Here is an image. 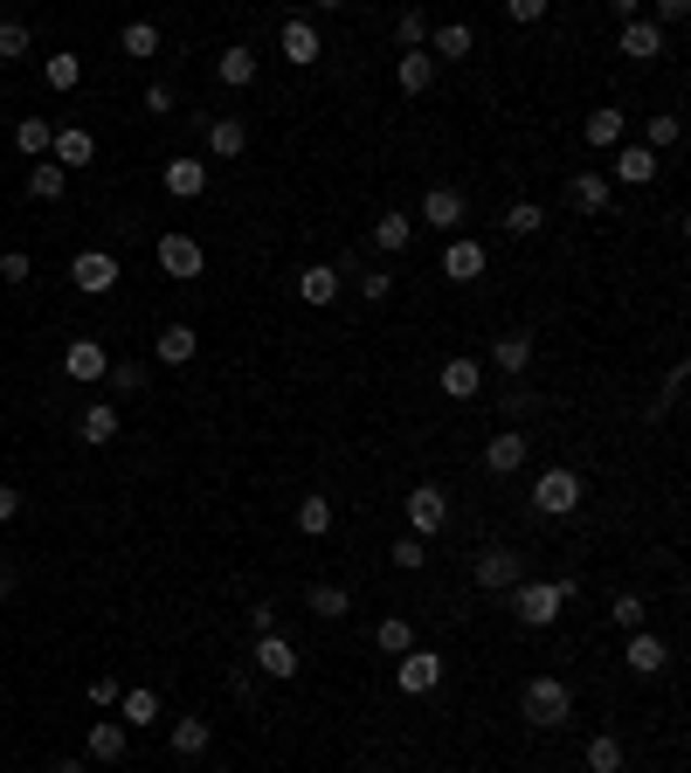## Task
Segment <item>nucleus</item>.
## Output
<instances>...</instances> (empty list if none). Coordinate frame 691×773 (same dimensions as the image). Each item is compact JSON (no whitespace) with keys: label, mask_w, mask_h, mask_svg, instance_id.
Returning a JSON list of instances; mask_svg holds the SVG:
<instances>
[{"label":"nucleus","mask_w":691,"mask_h":773,"mask_svg":"<svg viewBox=\"0 0 691 773\" xmlns=\"http://www.w3.org/2000/svg\"><path fill=\"white\" fill-rule=\"evenodd\" d=\"M574 594H581V580H574V574H560V580H519V588H512V615L526 621V629H553L560 608H567Z\"/></svg>","instance_id":"obj_1"},{"label":"nucleus","mask_w":691,"mask_h":773,"mask_svg":"<svg viewBox=\"0 0 691 773\" xmlns=\"http://www.w3.org/2000/svg\"><path fill=\"white\" fill-rule=\"evenodd\" d=\"M519 711H526V725H539V732H560L574 719V691L560 684V677H533L526 691H519Z\"/></svg>","instance_id":"obj_2"},{"label":"nucleus","mask_w":691,"mask_h":773,"mask_svg":"<svg viewBox=\"0 0 691 773\" xmlns=\"http://www.w3.org/2000/svg\"><path fill=\"white\" fill-rule=\"evenodd\" d=\"M533 512L539 518H574V512H581V469H539Z\"/></svg>","instance_id":"obj_3"},{"label":"nucleus","mask_w":691,"mask_h":773,"mask_svg":"<svg viewBox=\"0 0 691 773\" xmlns=\"http://www.w3.org/2000/svg\"><path fill=\"white\" fill-rule=\"evenodd\" d=\"M153 262H159V270H166V276H174V284H187V276H201V270H208V249H201V242H194V235H180V229H166V235L153 242Z\"/></svg>","instance_id":"obj_4"},{"label":"nucleus","mask_w":691,"mask_h":773,"mask_svg":"<svg viewBox=\"0 0 691 773\" xmlns=\"http://www.w3.org/2000/svg\"><path fill=\"white\" fill-rule=\"evenodd\" d=\"M519 580H526V553H519V545H484L477 553V588L484 594H512Z\"/></svg>","instance_id":"obj_5"},{"label":"nucleus","mask_w":691,"mask_h":773,"mask_svg":"<svg viewBox=\"0 0 691 773\" xmlns=\"http://www.w3.org/2000/svg\"><path fill=\"white\" fill-rule=\"evenodd\" d=\"M443 525H450V490H443V484H415V490H408V532L436 539Z\"/></svg>","instance_id":"obj_6"},{"label":"nucleus","mask_w":691,"mask_h":773,"mask_svg":"<svg viewBox=\"0 0 691 773\" xmlns=\"http://www.w3.org/2000/svg\"><path fill=\"white\" fill-rule=\"evenodd\" d=\"M69 284H77L84 297L118 291V256H111V249H77V256H69Z\"/></svg>","instance_id":"obj_7"},{"label":"nucleus","mask_w":691,"mask_h":773,"mask_svg":"<svg viewBox=\"0 0 691 773\" xmlns=\"http://www.w3.org/2000/svg\"><path fill=\"white\" fill-rule=\"evenodd\" d=\"M526 456H533V436H519V428H498V436L484 442V469H491V477H519Z\"/></svg>","instance_id":"obj_8"},{"label":"nucleus","mask_w":691,"mask_h":773,"mask_svg":"<svg viewBox=\"0 0 691 773\" xmlns=\"http://www.w3.org/2000/svg\"><path fill=\"white\" fill-rule=\"evenodd\" d=\"M277 49H284L291 69H311V63H319V22H311V14H291L284 35H277Z\"/></svg>","instance_id":"obj_9"},{"label":"nucleus","mask_w":691,"mask_h":773,"mask_svg":"<svg viewBox=\"0 0 691 773\" xmlns=\"http://www.w3.org/2000/svg\"><path fill=\"white\" fill-rule=\"evenodd\" d=\"M395 684H401L408 697H428V691L443 684V656H436V649H408L401 670H395Z\"/></svg>","instance_id":"obj_10"},{"label":"nucleus","mask_w":691,"mask_h":773,"mask_svg":"<svg viewBox=\"0 0 691 773\" xmlns=\"http://www.w3.org/2000/svg\"><path fill=\"white\" fill-rule=\"evenodd\" d=\"M166 194H174V201H201V194H208V159H194V153H180V159H166Z\"/></svg>","instance_id":"obj_11"},{"label":"nucleus","mask_w":691,"mask_h":773,"mask_svg":"<svg viewBox=\"0 0 691 773\" xmlns=\"http://www.w3.org/2000/svg\"><path fill=\"white\" fill-rule=\"evenodd\" d=\"M63 373H69V381H104V373H111V352L98 346V338H69V346H63Z\"/></svg>","instance_id":"obj_12"},{"label":"nucleus","mask_w":691,"mask_h":773,"mask_svg":"<svg viewBox=\"0 0 691 773\" xmlns=\"http://www.w3.org/2000/svg\"><path fill=\"white\" fill-rule=\"evenodd\" d=\"M463 207H471V201H463V186H428V194H422V221L450 235V229H463Z\"/></svg>","instance_id":"obj_13"},{"label":"nucleus","mask_w":691,"mask_h":773,"mask_svg":"<svg viewBox=\"0 0 691 773\" xmlns=\"http://www.w3.org/2000/svg\"><path fill=\"white\" fill-rule=\"evenodd\" d=\"M297 664H305V656H297L284 635H256V670L264 677H277V684H291L297 677Z\"/></svg>","instance_id":"obj_14"},{"label":"nucleus","mask_w":691,"mask_h":773,"mask_svg":"<svg viewBox=\"0 0 691 773\" xmlns=\"http://www.w3.org/2000/svg\"><path fill=\"white\" fill-rule=\"evenodd\" d=\"M443 276H450V284H477V276H484V242L457 235L450 249H443Z\"/></svg>","instance_id":"obj_15"},{"label":"nucleus","mask_w":691,"mask_h":773,"mask_svg":"<svg viewBox=\"0 0 691 773\" xmlns=\"http://www.w3.org/2000/svg\"><path fill=\"white\" fill-rule=\"evenodd\" d=\"M408 242H415V215H395V207L373 215V249H381V256H401Z\"/></svg>","instance_id":"obj_16"},{"label":"nucleus","mask_w":691,"mask_h":773,"mask_svg":"<svg viewBox=\"0 0 691 773\" xmlns=\"http://www.w3.org/2000/svg\"><path fill=\"white\" fill-rule=\"evenodd\" d=\"M567 201L581 207V215H609L615 186H609V173H574V180H567Z\"/></svg>","instance_id":"obj_17"},{"label":"nucleus","mask_w":691,"mask_h":773,"mask_svg":"<svg viewBox=\"0 0 691 773\" xmlns=\"http://www.w3.org/2000/svg\"><path fill=\"white\" fill-rule=\"evenodd\" d=\"M436 387L450 394V401H477V394H484V366L477 360H450V366L436 373Z\"/></svg>","instance_id":"obj_18"},{"label":"nucleus","mask_w":691,"mask_h":773,"mask_svg":"<svg viewBox=\"0 0 691 773\" xmlns=\"http://www.w3.org/2000/svg\"><path fill=\"white\" fill-rule=\"evenodd\" d=\"M471 49H477V35L463 28V22H443V28H428V55H436V63H463Z\"/></svg>","instance_id":"obj_19"},{"label":"nucleus","mask_w":691,"mask_h":773,"mask_svg":"<svg viewBox=\"0 0 691 773\" xmlns=\"http://www.w3.org/2000/svg\"><path fill=\"white\" fill-rule=\"evenodd\" d=\"M395 83L408 90V98H422V90L436 83V55H428V49H401V63H395Z\"/></svg>","instance_id":"obj_20"},{"label":"nucleus","mask_w":691,"mask_h":773,"mask_svg":"<svg viewBox=\"0 0 691 773\" xmlns=\"http://www.w3.org/2000/svg\"><path fill=\"white\" fill-rule=\"evenodd\" d=\"M194 352H201L194 325H166V332L153 338V360H159V366H187V360H194Z\"/></svg>","instance_id":"obj_21"},{"label":"nucleus","mask_w":691,"mask_h":773,"mask_svg":"<svg viewBox=\"0 0 691 773\" xmlns=\"http://www.w3.org/2000/svg\"><path fill=\"white\" fill-rule=\"evenodd\" d=\"M215 77L229 83V90H249L256 83V49L249 42H229V49H221V63H215Z\"/></svg>","instance_id":"obj_22"},{"label":"nucleus","mask_w":691,"mask_h":773,"mask_svg":"<svg viewBox=\"0 0 691 773\" xmlns=\"http://www.w3.org/2000/svg\"><path fill=\"white\" fill-rule=\"evenodd\" d=\"M623 664H629V670H637V677H657V670L670 664V649H664V635H650V629H637V635H629V656H623Z\"/></svg>","instance_id":"obj_23"},{"label":"nucleus","mask_w":691,"mask_h":773,"mask_svg":"<svg viewBox=\"0 0 691 773\" xmlns=\"http://www.w3.org/2000/svg\"><path fill=\"white\" fill-rule=\"evenodd\" d=\"M623 55H629V63H657V55H664V28L657 22H623Z\"/></svg>","instance_id":"obj_24"},{"label":"nucleus","mask_w":691,"mask_h":773,"mask_svg":"<svg viewBox=\"0 0 691 773\" xmlns=\"http://www.w3.org/2000/svg\"><path fill=\"white\" fill-rule=\"evenodd\" d=\"M84 752H90L98 766H118V760H125V725H118V719H98V725H90V739H84Z\"/></svg>","instance_id":"obj_25"},{"label":"nucleus","mask_w":691,"mask_h":773,"mask_svg":"<svg viewBox=\"0 0 691 773\" xmlns=\"http://www.w3.org/2000/svg\"><path fill=\"white\" fill-rule=\"evenodd\" d=\"M297 297L325 311L332 297H340V270H332V262H311V270H297Z\"/></svg>","instance_id":"obj_26"},{"label":"nucleus","mask_w":691,"mask_h":773,"mask_svg":"<svg viewBox=\"0 0 691 773\" xmlns=\"http://www.w3.org/2000/svg\"><path fill=\"white\" fill-rule=\"evenodd\" d=\"M49 153H55V166L69 173V166H90V153H98V139H90L84 125H63V131H55V145H49Z\"/></svg>","instance_id":"obj_27"},{"label":"nucleus","mask_w":691,"mask_h":773,"mask_svg":"<svg viewBox=\"0 0 691 773\" xmlns=\"http://www.w3.org/2000/svg\"><path fill=\"white\" fill-rule=\"evenodd\" d=\"M615 180L650 186V180H657V153H650V145H615Z\"/></svg>","instance_id":"obj_28"},{"label":"nucleus","mask_w":691,"mask_h":773,"mask_svg":"<svg viewBox=\"0 0 691 773\" xmlns=\"http://www.w3.org/2000/svg\"><path fill=\"white\" fill-rule=\"evenodd\" d=\"M491 366H498V373H512V381H519V373L533 366V332H506V338H498V346H491Z\"/></svg>","instance_id":"obj_29"},{"label":"nucleus","mask_w":691,"mask_h":773,"mask_svg":"<svg viewBox=\"0 0 691 773\" xmlns=\"http://www.w3.org/2000/svg\"><path fill=\"white\" fill-rule=\"evenodd\" d=\"M201 131H208V153L215 159H235L242 145H249V125H242V118H208Z\"/></svg>","instance_id":"obj_30"},{"label":"nucleus","mask_w":691,"mask_h":773,"mask_svg":"<svg viewBox=\"0 0 691 773\" xmlns=\"http://www.w3.org/2000/svg\"><path fill=\"white\" fill-rule=\"evenodd\" d=\"M588 145H594V153H615V145H623V131H629V118H623V111H588Z\"/></svg>","instance_id":"obj_31"},{"label":"nucleus","mask_w":691,"mask_h":773,"mask_svg":"<svg viewBox=\"0 0 691 773\" xmlns=\"http://www.w3.org/2000/svg\"><path fill=\"white\" fill-rule=\"evenodd\" d=\"M63 194H69V173L55 159H35L28 166V201H63Z\"/></svg>","instance_id":"obj_32"},{"label":"nucleus","mask_w":691,"mask_h":773,"mask_svg":"<svg viewBox=\"0 0 691 773\" xmlns=\"http://www.w3.org/2000/svg\"><path fill=\"white\" fill-rule=\"evenodd\" d=\"M77 436H84V442H98V449H104V442H118V408H111V401H90V408H84V422H77Z\"/></svg>","instance_id":"obj_33"},{"label":"nucleus","mask_w":691,"mask_h":773,"mask_svg":"<svg viewBox=\"0 0 691 773\" xmlns=\"http://www.w3.org/2000/svg\"><path fill=\"white\" fill-rule=\"evenodd\" d=\"M208 746H215V725L208 719H174V752H180V760H201Z\"/></svg>","instance_id":"obj_34"},{"label":"nucleus","mask_w":691,"mask_h":773,"mask_svg":"<svg viewBox=\"0 0 691 773\" xmlns=\"http://www.w3.org/2000/svg\"><path fill=\"white\" fill-rule=\"evenodd\" d=\"M305 608L319 615V621H346V615H353V594L340 588V580H325V588H311V594H305Z\"/></svg>","instance_id":"obj_35"},{"label":"nucleus","mask_w":691,"mask_h":773,"mask_svg":"<svg viewBox=\"0 0 691 773\" xmlns=\"http://www.w3.org/2000/svg\"><path fill=\"white\" fill-rule=\"evenodd\" d=\"M373 649H381V656H408V649H415V629H408V615L373 621Z\"/></svg>","instance_id":"obj_36"},{"label":"nucleus","mask_w":691,"mask_h":773,"mask_svg":"<svg viewBox=\"0 0 691 773\" xmlns=\"http://www.w3.org/2000/svg\"><path fill=\"white\" fill-rule=\"evenodd\" d=\"M297 532H311V539H325V532H332V498H325V490L297 498Z\"/></svg>","instance_id":"obj_37"},{"label":"nucleus","mask_w":691,"mask_h":773,"mask_svg":"<svg viewBox=\"0 0 691 773\" xmlns=\"http://www.w3.org/2000/svg\"><path fill=\"white\" fill-rule=\"evenodd\" d=\"M581 760H588V773H623V739H615V732H594Z\"/></svg>","instance_id":"obj_38"},{"label":"nucleus","mask_w":691,"mask_h":773,"mask_svg":"<svg viewBox=\"0 0 691 773\" xmlns=\"http://www.w3.org/2000/svg\"><path fill=\"white\" fill-rule=\"evenodd\" d=\"M14 145H22L28 159H49V145H55V125H49V118H22V125H14Z\"/></svg>","instance_id":"obj_39"},{"label":"nucleus","mask_w":691,"mask_h":773,"mask_svg":"<svg viewBox=\"0 0 691 773\" xmlns=\"http://www.w3.org/2000/svg\"><path fill=\"white\" fill-rule=\"evenodd\" d=\"M684 139V125H678V111H650V125H643V145L650 153H670V145Z\"/></svg>","instance_id":"obj_40"},{"label":"nucleus","mask_w":691,"mask_h":773,"mask_svg":"<svg viewBox=\"0 0 691 773\" xmlns=\"http://www.w3.org/2000/svg\"><path fill=\"white\" fill-rule=\"evenodd\" d=\"M153 719H159V697H153V691H125V697H118V725H125V732H132V725H153Z\"/></svg>","instance_id":"obj_41"},{"label":"nucleus","mask_w":691,"mask_h":773,"mask_svg":"<svg viewBox=\"0 0 691 773\" xmlns=\"http://www.w3.org/2000/svg\"><path fill=\"white\" fill-rule=\"evenodd\" d=\"M42 83H49V90H77V83H84V63H77L69 49H63V55H42Z\"/></svg>","instance_id":"obj_42"},{"label":"nucleus","mask_w":691,"mask_h":773,"mask_svg":"<svg viewBox=\"0 0 691 773\" xmlns=\"http://www.w3.org/2000/svg\"><path fill=\"white\" fill-rule=\"evenodd\" d=\"M609 621H615V629H629V635H637L643 621H650V608H643V594H629V588H623V594L609 601Z\"/></svg>","instance_id":"obj_43"},{"label":"nucleus","mask_w":691,"mask_h":773,"mask_svg":"<svg viewBox=\"0 0 691 773\" xmlns=\"http://www.w3.org/2000/svg\"><path fill=\"white\" fill-rule=\"evenodd\" d=\"M539 229H547L539 201H512V207H506V235H519V242H526V235H539Z\"/></svg>","instance_id":"obj_44"},{"label":"nucleus","mask_w":691,"mask_h":773,"mask_svg":"<svg viewBox=\"0 0 691 773\" xmlns=\"http://www.w3.org/2000/svg\"><path fill=\"white\" fill-rule=\"evenodd\" d=\"M387 559H395L401 574H422V567H428V539H415V532H401L395 545H387Z\"/></svg>","instance_id":"obj_45"},{"label":"nucleus","mask_w":691,"mask_h":773,"mask_svg":"<svg viewBox=\"0 0 691 773\" xmlns=\"http://www.w3.org/2000/svg\"><path fill=\"white\" fill-rule=\"evenodd\" d=\"M395 42H401V49H428V14H422V8H401V14H395Z\"/></svg>","instance_id":"obj_46"},{"label":"nucleus","mask_w":691,"mask_h":773,"mask_svg":"<svg viewBox=\"0 0 691 773\" xmlns=\"http://www.w3.org/2000/svg\"><path fill=\"white\" fill-rule=\"evenodd\" d=\"M28 49H35V35H28V22H0V63H22Z\"/></svg>","instance_id":"obj_47"},{"label":"nucleus","mask_w":691,"mask_h":773,"mask_svg":"<svg viewBox=\"0 0 691 773\" xmlns=\"http://www.w3.org/2000/svg\"><path fill=\"white\" fill-rule=\"evenodd\" d=\"M118 42H125V55H159V28L153 22H125Z\"/></svg>","instance_id":"obj_48"},{"label":"nucleus","mask_w":691,"mask_h":773,"mask_svg":"<svg viewBox=\"0 0 691 773\" xmlns=\"http://www.w3.org/2000/svg\"><path fill=\"white\" fill-rule=\"evenodd\" d=\"M104 381L118 387V394H139V387H145V360H118V366L104 373Z\"/></svg>","instance_id":"obj_49"},{"label":"nucleus","mask_w":691,"mask_h":773,"mask_svg":"<svg viewBox=\"0 0 691 773\" xmlns=\"http://www.w3.org/2000/svg\"><path fill=\"white\" fill-rule=\"evenodd\" d=\"M353 284H360V297H367V305H387V291H395V276H387V270H360V276H353Z\"/></svg>","instance_id":"obj_50"},{"label":"nucleus","mask_w":691,"mask_h":773,"mask_svg":"<svg viewBox=\"0 0 691 773\" xmlns=\"http://www.w3.org/2000/svg\"><path fill=\"white\" fill-rule=\"evenodd\" d=\"M118 697H125L118 677H90V705H98V711H118Z\"/></svg>","instance_id":"obj_51"},{"label":"nucleus","mask_w":691,"mask_h":773,"mask_svg":"<svg viewBox=\"0 0 691 773\" xmlns=\"http://www.w3.org/2000/svg\"><path fill=\"white\" fill-rule=\"evenodd\" d=\"M28 276H35V262H28L22 249H8V256H0V284H28Z\"/></svg>","instance_id":"obj_52"},{"label":"nucleus","mask_w":691,"mask_h":773,"mask_svg":"<svg viewBox=\"0 0 691 773\" xmlns=\"http://www.w3.org/2000/svg\"><path fill=\"white\" fill-rule=\"evenodd\" d=\"M506 14H512V22H519V28H533V22H547V0H512V8H506Z\"/></svg>","instance_id":"obj_53"},{"label":"nucleus","mask_w":691,"mask_h":773,"mask_svg":"<svg viewBox=\"0 0 691 773\" xmlns=\"http://www.w3.org/2000/svg\"><path fill=\"white\" fill-rule=\"evenodd\" d=\"M533 408H539V394H533V387H519V394H506V414H512V422H526Z\"/></svg>","instance_id":"obj_54"},{"label":"nucleus","mask_w":691,"mask_h":773,"mask_svg":"<svg viewBox=\"0 0 691 773\" xmlns=\"http://www.w3.org/2000/svg\"><path fill=\"white\" fill-rule=\"evenodd\" d=\"M657 22H664V28H684L691 8H684V0H657Z\"/></svg>","instance_id":"obj_55"},{"label":"nucleus","mask_w":691,"mask_h":773,"mask_svg":"<svg viewBox=\"0 0 691 773\" xmlns=\"http://www.w3.org/2000/svg\"><path fill=\"white\" fill-rule=\"evenodd\" d=\"M145 111L166 118V111H174V83H153V90H145Z\"/></svg>","instance_id":"obj_56"},{"label":"nucleus","mask_w":691,"mask_h":773,"mask_svg":"<svg viewBox=\"0 0 691 773\" xmlns=\"http://www.w3.org/2000/svg\"><path fill=\"white\" fill-rule=\"evenodd\" d=\"M249 629L256 635H277V608H270V601H256V608H249Z\"/></svg>","instance_id":"obj_57"},{"label":"nucleus","mask_w":691,"mask_h":773,"mask_svg":"<svg viewBox=\"0 0 691 773\" xmlns=\"http://www.w3.org/2000/svg\"><path fill=\"white\" fill-rule=\"evenodd\" d=\"M8 518H22V490L0 484V525H8Z\"/></svg>","instance_id":"obj_58"},{"label":"nucleus","mask_w":691,"mask_h":773,"mask_svg":"<svg viewBox=\"0 0 691 773\" xmlns=\"http://www.w3.org/2000/svg\"><path fill=\"white\" fill-rule=\"evenodd\" d=\"M42 773H84V766H77V760H55V766H42Z\"/></svg>","instance_id":"obj_59"}]
</instances>
